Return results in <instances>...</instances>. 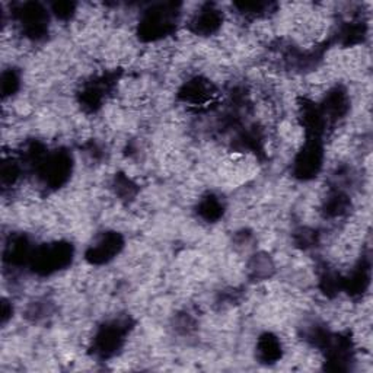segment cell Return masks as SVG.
<instances>
[{
  "mask_svg": "<svg viewBox=\"0 0 373 373\" xmlns=\"http://www.w3.org/2000/svg\"><path fill=\"white\" fill-rule=\"evenodd\" d=\"M258 354L264 362H274L282 354V346L275 337L267 334L258 341Z\"/></svg>",
  "mask_w": 373,
  "mask_h": 373,
  "instance_id": "obj_9",
  "label": "cell"
},
{
  "mask_svg": "<svg viewBox=\"0 0 373 373\" xmlns=\"http://www.w3.org/2000/svg\"><path fill=\"white\" fill-rule=\"evenodd\" d=\"M221 23H222L221 12L211 6H206L193 19V29L197 34L207 36L214 33V31L221 26Z\"/></svg>",
  "mask_w": 373,
  "mask_h": 373,
  "instance_id": "obj_7",
  "label": "cell"
},
{
  "mask_svg": "<svg viewBox=\"0 0 373 373\" xmlns=\"http://www.w3.org/2000/svg\"><path fill=\"white\" fill-rule=\"evenodd\" d=\"M18 78L14 72H8V73H4V78H2V89H4V93L5 95H8V93H12L15 92V89L18 88Z\"/></svg>",
  "mask_w": 373,
  "mask_h": 373,
  "instance_id": "obj_11",
  "label": "cell"
},
{
  "mask_svg": "<svg viewBox=\"0 0 373 373\" xmlns=\"http://www.w3.org/2000/svg\"><path fill=\"white\" fill-rule=\"evenodd\" d=\"M122 341V328L120 324L105 327L97 337V347L103 356L112 354Z\"/></svg>",
  "mask_w": 373,
  "mask_h": 373,
  "instance_id": "obj_8",
  "label": "cell"
},
{
  "mask_svg": "<svg viewBox=\"0 0 373 373\" xmlns=\"http://www.w3.org/2000/svg\"><path fill=\"white\" fill-rule=\"evenodd\" d=\"M214 95L213 93V86L210 82L203 80V79H193L189 83H186L181 92V97L189 101L191 104H199L203 105L207 101L211 100V97Z\"/></svg>",
  "mask_w": 373,
  "mask_h": 373,
  "instance_id": "obj_6",
  "label": "cell"
},
{
  "mask_svg": "<svg viewBox=\"0 0 373 373\" xmlns=\"http://www.w3.org/2000/svg\"><path fill=\"white\" fill-rule=\"evenodd\" d=\"M122 246V241L118 235L115 233H108L104 235L95 245H93L89 253H88V258L92 263H107L108 260H111L115 254H118V251L121 250Z\"/></svg>",
  "mask_w": 373,
  "mask_h": 373,
  "instance_id": "obj_5",
  "label": "cell"
},
{
  "mask_svg": "<svg viewBox=\"0 0 373 373\" xmlns=\"http://www.w3.org/2000/svg\"><path fill=\"white\" fill-rule=\"evenodd\" d=\"M72 11H73V5L68 2H60L54 5V14L60 18H69L72 15Z\"/></svg>",
  "mask_w": 373,
  "mask_h": 373,
  "instance_id": "obj_12",
  "label": "cell"
},
{
  "mask_svg": "<svg viewBox=\"0 0 373 373\" xmlns=\"http://www.w3.org/2000/svg\"><path fill=\"white\" fill-rule=\"evenodd\" d=\"M172 16L174 11H165V8L149 11L140 23V34L147 40L164 37L174 25Z\"/></svg>",
  "mask_w": 373,
  "mask_h": 373,
  "instance_id": "obj_1",
  "label": "cell"
},
{
  "mask_svg": "<svg viewBox=\"0 0 373 373\" xmlns=\"http://www.w3.org/2000/svg\"><path fill=\"white\" fill-rule=\"evenodd\" d=\"M72 258V250L69 245H54L44 248L40 253L34 254V267L43 273H51L60 267L66 266Z\"/></svg>",
  "mask_w": 373,
  "mask_h": 373,
  "instance_id": "obj_2",
  "label": "cell"
},
{
  "mask_svg": "<svg viewBox=\"0 0 373 373\" xmlns=\"http://www.w3.org/2000/svg\"><path fill=\"white\" fill-rule=\"evenodd\" d=\"M19 19L25 33L31 37H41L46 33V11L37 4H28L19 11Z\"/></svg>",
  "mask_w": 373,
  "mask_h": 373,
  "instance_id": "obj_4",
  "label": "cell"
},
{
  "mask_svg": "<svg viewBox=\"0 0 373 373\" xmlns=\"http://www.w3.org/2000/svg\"><path fill=\"white\" fill-rule=\"evenodd\" d=\"M322 164V150L318 143V139H312V142L306 143L302 152L298 154L295 171L300 178L314 177Z\"/></svg>",
  "mask_w": 373,
  "mask_h": 373,
  "instance_id": "obj_3",
  "label": "cell"
},
{
  "mask_svg": "<svg viewBox=\"0 0 373 373\" xmlns=\"http://www.w3.org/2000/svg\"><path fill=\"white\" fill-rule=\"evenodd\" d=\"M200 213L209 221H214L222 214V204L217 201L214 197H207L200 204Z\"/></svg>",
  "mask_w": 373,
  "mask_h": 373,
  "instance_id": "obj_10",
  "label": "cell"
}]
</instances>
